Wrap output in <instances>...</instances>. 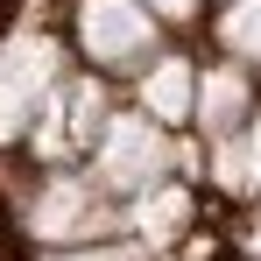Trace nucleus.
<instances>
[{"label":"nucleus","mask_w":261,"mask_h":261,"mask_svg":"<svg viewBox=\"0 0 261 261\" xmlns=\"http://www.w3.org/2000/svg\"><path fill=\"white\" fill-rule=\"evenodd\" d=\"M106 85L99 78H57L43 99V127H36V148H43L49 163H64L71 148H85V141H99V127H106Z\"/></svg>","instance_id":"obj_5"},{"label":"nucleus","mask_w":261,"mask_h":261,"mask_svg":"<svg viewBox=\"0 0 261 261\" xmlns=\"http://www.w3.org/2000/svg\"><path fill=\"white\" fill-rule=\"evenodd\" d=\"M191 120L205 134H226L247 120V71H233V64H219V71H205L198 85H191Z\"/></svg>","instance_id":"obj_8"},{"label":"nucleus","mask_w":261,"mask_h":261,"mask_svg":"<svg viewBox=\"0 0 261 261\" xmlns=\"http://www.w3.org/2000/svg\"><path fill=\"white\" fill-rule=\"evenodd\" d=\"M49 261H148V247L141 240H99V247H71V254H49Z\"/></svg>","instance_id":"obj_11"},{"label":"nucleus","mask_w":261,"mask_h":261,"mask_svg":"<svg viewBox=\"0 0 261 261\" xmlns=\"http://www.w3.org/2000/svg\"><path fill=\"white\" fill-rule=\"evenodd\" d=\"M212 184L233 198H254L261 191V113H247L240 127L212 134Z\"/></svg>","instance_id":"obj_6"},{"label":"nucleus","mask_w":261,"mask_h":261,"mask_svg":"<svg viewBox=\"0 0 261 261\" xmlns=\"http://www.w3.org/2000/svg\"><path fill=\"white\" fill-rule=\"evenodd\" d=\"M78 36L106 71H141L155 57V14L141 0H85L78 7Z\"/></svg>","instance_id":"obj_4"},{"label":"nucleus","mask_w":261,"mask_h":261,"mask_svg":"<svg viewBox=\"0 0 261 261\" xmlns=\"http://www.w3.org/2000/svg\"><path fill=\"white\" fill-rule=\"evenodd\" d=\"M141 71H148V78H141V113H148V120H191L198 71H191L184 57H148Z\"/></svg>","instance_id":"obj_9"},{"label":"nucleus","mask_w":261,"mask_h":261,"mask_svg":"<svg viewBox=\"0 0 261 261\" xmlns=\"http://www.w3.org/2000/svg\"><path fill=\"white\" fill-rule=\"evenodd\" d=\"M254 240H261V233H254Z\"/></svg>","instance_id":"obj_13"},{"label":"nucleus","mask_w":261,"mask_h":261,"mask_svg":"<svg viewBox=\"0 0 261 261\" xmlns=\"http://www.w3.org/2000/svg\"><path fill=\"white\" fill-rule=\"evenodd\" d=\"M184 219H191V198H184L170 176H163V184H148V191H134V198H127L120 226H127L141 247H170L176 233H184Z\"/></svg>","instance_id":"obj_7"},{"label":"nucleus","mask_w":261,"mask_h":261,"mask_svg":"<svg viewBox=\"0 0 261 261\" xmlns=\"http://www.w3.org/2000/svg\"><path fill=\"white\" fill-rule=\"evenodd\" d=\"M141 7H148V14H155V21H184V14H191V7H198V0H141Z\"/></svg>","instance_id":"obj_12"},{"label":"nucleus","mask_w":261,"mask_h":261,"mask_svg":"<svg viewBox=\"0 0 261 261\" xmlns=\"http://www.w3.org/2000/svg\"><path fill=\"white\" fill-rule=\"evenodd\" d=\"M57 78H64V49L49 43L43 29H14L0 43V141L29 134V120L43 113Z\"/></svg>","instance_id":"obj_3"},{"label":"nucleus","mask_w":261,"mask_h":261,"mask_svg":"<svg viewBox=\"0 0 261 261\" xmlns=\"http://www.w3.org/2000/svg\"><path fill=\"white\" fill-rule=\"evenodd\" d=\"M29 233L49 247H78V240H106V233H127L120 212L106 205V184L99 176H49L43 191L29 198Z\"/></svg>","instance_id":"obj_2"},{"label":"nucleus","mask_w":261,"mask_h":261,"mask_svg":"<svg viewBox=\"0 0 261 261\" xmlns=\"http://www.w3.org/2000/svg\"><path fill=\"white\" fill-rule=\"evenodd\" d=\"M219 43L233 49V57H247V64H261V0H240L219 21Z\"/></svg>","instance_id":"obj_10"},{"label":"nucleus","mask_w":261,"mask_h":261,"mask_svg":"<svg viewBox=\"0 0 261 261\" xmlns=\"http://www.w3.org/2000/svg\"><path fill=\"white\" fill-rule=\"evenodd\" d=\"M170 170H176V148L148 113H106V127L92 141V176L106 184V198H134V191L163 184Z\"/></svg>","instance_id":"obj_1"}]
</instances>
